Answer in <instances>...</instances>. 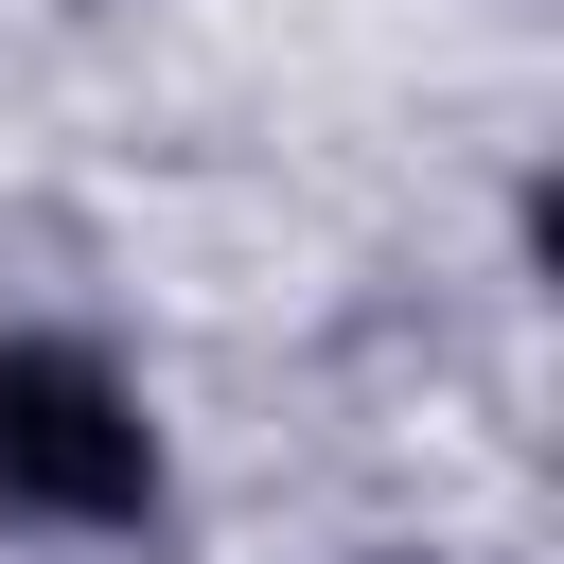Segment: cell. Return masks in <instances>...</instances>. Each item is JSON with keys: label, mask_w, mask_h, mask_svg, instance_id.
Instances as JSON below:
<instances>
[{"label": "cell", "mask_w": 564, "mask_h": 564, "mask_svg": "<svg viewBox=\"0 0 564 564\" xmlns=\"http://www.w3.org/2000/svg\"><path fill=\"white\" fill-rule=\"evenodd\" d=\"M141 494H159L141 388H123L106 352H70V335H18V352H0V511H35V529H123Z\"/></svg>", "instance_id": "6da1fadb"}]
</instances>
